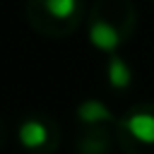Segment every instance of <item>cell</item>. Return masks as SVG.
Returning a JSON list of instances; mask_svg holds the SVG:
<instances>
[{
    "mask_svg": "<svg viewBox=\"0 0 154 154\" xmlns=\"http://www.w3.org/2000/svg\"><path fill=\"white\" fill-rule=\"evenodd\" d=\"M89 41L101 51H116V46L120 43V34L113 24H108L103 19H96L89 29Z\"/></svg>",
    "mask_w": 154,
    "mask_h": 154,
    "instance_id": "6da1fadb",
    "label": "cell"
},
{
    "mask_svg": "<svg viewBox=\"0 0 154 154\" xmlns=\"http://www.w3.org/2000/svg\"><path fill=\"white\" fill-rule=\"evenodd\" d=\"M125 128L128 132L140 140V142H147V144H154V116L152 113H132L128 120H125Z\"/></svg>",
    "mask_w": 154,
    "mask_h": 154,
    "instance_id": "7a4b0ae2",
    "label": "cell"
},
{
    "mask_svg": "<svg viewBox=\"0 0 154 154\" xmlns=\"http://www.w3.org/2000/svg\"><path fill=\"white\" fill-rule=\"evenodd\" d=\"M48 140V128L41 120H26L19 128V142L26 149H38L41 144H46Z\"/></svg>",
    "mask_w": 154,
    "mask_h": 154,
    "instance_id": "3957f363",
    "label": "cell"
},
{
    "mask_svg": "<svg viewBox=\"0 0 154 154\" xmlns=\"http://www.w3.org/2000/svg\"><path fill=\"white\" fill-rule=\"evenodd\" d=\"M77 116H79L84 123H101V120H108V118H111L108 108H106L101 101H96V99L84 101V103L77 108Z\"/></svg>",
    "mask_w": 154,
    "mask_h": 154,
    "instance_id": "277c9868",
    "label": "cell"
},
{
    "mask_svg": "<svg viewBox=\"0 0 154 154\" xmlns=\"http://www.w3.org/2000/svg\"><path fill=\"white\" fill-rule=\"evenodd\" d=\"M130 77H132V75H130L128 63L120 60V58H111V63H108V82H111L113 87L123 89V87L130 84Z\"/></svg>",
    "mask_w": 154,
    "mask_h": 154,
    "instance_id": "5b68a950",
    "label": "cell"
},
{
    "mask_svg": "<svg viewBox=\"0 0 154 154\" xmlns=\"http://www.w3.org/2000/svg\"><path fill=\"white\" fill-rule=\"evenodd\" d=\"M46 10L55 19H67L75 12V0H46Z\"/></svg>",
    "mask_w": 154,
    "mask_h": 154,
    "instance_id": "8992f818",
    "label": "cell"
}]
</instances>
